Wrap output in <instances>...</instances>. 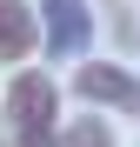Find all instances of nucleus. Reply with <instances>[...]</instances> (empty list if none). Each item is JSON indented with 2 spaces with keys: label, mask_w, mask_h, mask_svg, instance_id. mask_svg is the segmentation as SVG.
Listing matches in <instances>:
<instances>
[{
  "label": "nucleus",
  "mask_w": 140,
  "mask_h": 147,
  "mask_svg": "<svg viewBox=\"0 0 140 147\" xmlns=\"http://www.w3.org/2000/svg\"><path fill=\"white\" fill-rule=\"evenodd\" d=\"M7 107H13V147H54V80L47 74H20Z\"/></svg>",
  "instance_id": "obj_1"
},
{
  "label": "nucleus",
  "mask_w": 140,
  "mask_h": 147,
  "mask_svg": "<svg viewBox=\"0 0 140 147\" xmlns=\"http://www.w3.org/2000/svg\"><path fill=\"white\" fill-rule=\"evenodd\" d=\"M80 94H87V100H113V107H140V80H127V74L107 67V60L80 67Z\"/></svg>",
  "instance_id": "obj_2"
},
{
  "label": "nucleus",
  "mask_w": 140,
  "mask_h": 147,
  "mask_svg": "<svg viewBox=\"0 0 140 147\" xmlns=\"http://www.w3.org/2000/svg\"><path fill=\"white\" fill-rule=\"evenodd\" d=\"M67 147H113V140H107V127H100V120H80V127L67 134Z\"/></svg>",
  "instance_id": "obj_4"
},
{
  "label": "nucleus",
  "mask_w": 140,
  "mask_h": 147,
  "mask_svg": "<svg viewBox=\"0 0 140 147\" xmlns=\"http://www.w3.org/2000/svg\"><path fill=\"white\" fill-rule=\"evenodd\" d=\"M33 54V13L20 0H0V60H27Z\"/></svg>",
  "instance_id": "obj_3"
}]
</instances>
